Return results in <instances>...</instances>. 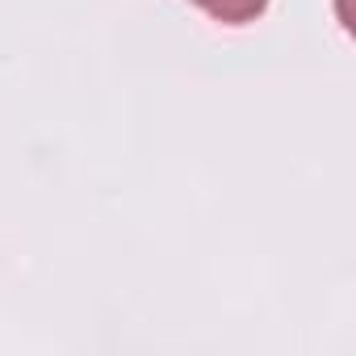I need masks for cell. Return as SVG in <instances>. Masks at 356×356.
<instances>
[{
    "instance_id": "1",
    "label": "cell",
    "mask_w": 356,
    "mask_h": 356,
    "mask_svg": "<svg viewBox=\"0 0 356 356\" xmlns=\"http://www.w3.org/2000/svg\"><path fill=\"white\" fill-rule=\"evenodd\" d=\"M193 5L222 26H252L256 17H264L268 0H193Z\"/></svg>"
}]
</instances>
